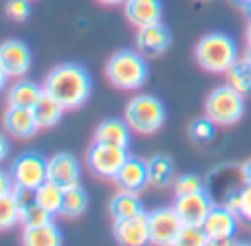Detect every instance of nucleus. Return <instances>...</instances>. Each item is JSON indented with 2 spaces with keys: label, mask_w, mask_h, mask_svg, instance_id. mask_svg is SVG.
Instances as JSON below:
<instances>
[{
  "label": "nucleus",
  "mask_w": 251,
  "mask_h": 246,
  "mask_svg": "<svg viewBox=\"0 0 251 246\" xmlns=\"http://www.w3.org/2000/svg\"><path fill=\"white\" fill-rule=\"evenodd\" d=\"M44 92H49L51 97H55L66 110L71 108H79L86 104V99L91 97V75L84 66L66 62L60 64L47 75L42 84Z\"/></svg>",
  "instance_id": "obj_1"
},
{
  "label": "nucleus",
  "mask_w": 251,
  "mask_h": 246,
  "mask_svg": "<svg viewBox=\"0 0 251 246\" xmlns=\"http://www.w3.org/2000/svg\"><path fill=\"white\" fill-rule=\"evenodd\" d=\"M194 57L201 68L216 75L227 73L240 60L238 44L225 33H207L205 38H201L194 48Z\"/></svg>",
  "instance_id": "obj_2"
},
{
  "label": "nucleus",
  "mask_w": 251,
  "mask_h": 246,
  "mask_svg": "<svg viewBox=\"0 0 251 246\" xmlns=\"http://www.w3.org/2000/svg\"><path fill=\"white\" fill-rule=\"evenodd\" d=\"M106 77L115 88L122 90H137L148 79V64L143 53L119 51L106 62Z\"/></svg>",
  "instance_id": "obj_3"
},
{
  "label": "nucleus",
  "mask_w": 251,
  "mask_h": 246,
  "mask_svg": "<svg viewBox=\"0 0 251 246\" xmlns=\"http://www.w3.org/2000/svg\"><path fill=\"white\" fill-rule=\"evenodd\" d=\"M124 119L128 121L130 128H132V132L152 134L163 125L165 108H163V104H161V99H156L154 95H137L126 106Z\"/></svg>",
  "instance_id": "obj_4"
},
{
  "label": "nucleus",
  "mask_w": 251,
  "mask_h": 246,
  "mask_svg": "<svg viewBox=\"0 0 251 246\" xmlns=\"http://www.w3.org/2000/svg\"><path fill=\"white\" fill-rule=\"evenodd\" d=\"M245 114V95L236 92L231 86H221L209 92L205 101V117L216 125H234Z\"/></svg>",
  "instance_id": "obj_5"
},
{
  "label": "nucleus",
  "mask_w": 251,
  "mask_h": 246,
  "mask_svg": "<svg viewBox=\"0 0 251 246\" xmlns=\"http://www.w3.org/2000/svg\"><path fill=\"white\" fill-rule=\"evenodd\" d=\"M126 160H128V147L110 145V143L95 141L86 152L88 169L101 178H115Z\"/></svg>",
  "instance_id": "obj_6"
},
{
  "label": "nucleus",
  "mask_w": 251,
  "mask_h": 246,
  "mask_svg": "<svg viewBox=\"0 0 251 246\" xmlns=\"http://www.w3.org/2000/svg\"><path fill=\"white\" fill-rule=\"evenodd\" d=\"M11 178L16 182V187L35 191L44 180H49V160L35 154V152H26V154L18 156L13 160Z\"/></svg>",
  "instance_id": "obj_7"
},
{
  "label": "nucleus",
  "mask_w": 251,
  "mask_h": 246,
  "mask_svg": "<svg viewBox=\"0 0 251 246\" xmlns=\"http://www.w3.org/2000/svg\"><path fill=\"white\" fill-rule=\"evenodd\" d=\"M148 224H150V242L168 246L176 244V238L181 233V229L185 226V222L181 220V216L176 213L174 207H163L148 213Z\"/></svg>",
  "instance_id": "obj_8"
},
{
  "label": "nucleus",
  "mask_w": 251,
  "mask_h": 246,
  "mask_svg": "<svg viewBox=\"0 0 251 246\" xmlns=\"http://www.w3.org/2000/svg\"><path fill=\"white\" fill-rule=\"evenodd\" d=\"M205 233L209 235V244H231L234 235L238 231V216L223 204V207H212L209 216L203 222Z\"/></svg>",
  "instance_id": "obj_9"
},
{
  "label": "nucleus",
  "mask_w": 251,
  "mask_h": 246,
  "mask_svg": "<svg viewBox=\"0 0 251 246\" xmlns=\"http://www.w3.org/2000/svg\"><path fill=\"white\" fill-rule=\"evenodd\" d=\"M0 64L9 77H25L31 68V48L22 40H4L0 44Z\"/></svg>",
  "instance_id": "obj_10"
},
{
  "label": "nucleus",
  "mask_w": 251,
  "mask_h": 246,
  "mask_svg": "<svg viewBox=\"0 0 251 246\" xmlns=\"http://www.w3.org/2000/svg\"><path fill=\"white\" fill-rule=\"evenodd\" d=\"M176 209V213L181 216V220L185 224H196V226H203L205 218L209 216L212 211V200L205 191H196V194H187V196H176L172 204Z\"/></svg>",
  "instance_id": "obj_11"
},
{
  "label": "nucleus",
  "mask_w": 251,
  "mask_h": 246,
  "mask_svg": "<svg viewBox=\"0 0 251 246\" xmlns=\"http://www.w3.org/2000/svg\"><path fill=\"white\" fill-rule=\"evenodd\" d=\"M115 238L119 244L126 246H141L150 242V224H148V213H137L132 218L115 220Z\"/></svg>",
  "instance_id": "obj_12"
},
{
  "label": "nucleus",
  "mask_w": 251,
  "mask_h": 246,
  "mask_svg": "<svg viewBox=\"0 0 251 246\" xmlns=\"http://www.w3.org/2000/svg\"><path fill=\"white\" fill-rule=\"evenodd\" d=\"M170 42H172V35L168 26L161 22L137 29V51L143 55H161L170 48Z\"/></svg>",
  "instance_id": "obj_13"
},
{
  "label": "nucleus",
  "mask_w": 251,
  "mask_h": 246,
  "mask_svg": "<svg viewBox=\"0 0 251 246\" xmlns=\"http://www.w3.org/2000/svg\"><path fill=\"white\" fill-rule=\"evenodd\" d=\"M113 180L119 185V189L139 194L141 189H146V187L150 185L148 163H143L141 158H134V156H128V160H126V163L122 165V169L115 174Z\"/></svg>",
  "instance_id": "obj_14"
},
{
  "label": "nucleus",
  "mask_w": 251,
  "mask_h": 246,
  "mask_svg": "<svg viewBox=\"0 0 251 246\" xmlns=\"http://www.w3.org/2000/svg\"><path fill=\"white\" fill-rule=\"evenodd\" d=\"M124 13H126V20H128L130 24L141 29V26L161 22L163 7H161V0H126Z\"/></svg>",
  "instance_id": "obj_15"
},
{
  "label": "nucleus",
  "mask_w": 251,
  "mask_h": 246,
  "mask_svg": "<svg viewBox=\"0 0 251 246\" xmlns=\"http://www.w3.org/2000/svg\"><path fill=\"white\" fill-rule=\"evenodd\" d=\"M2 123H4V130L16 138H31L40 130L33 110L18 108V106H9L2 117Z\"/></svg>",
  "instance_id": "obj_16"
},
{
  "label": "nucleus",
  "mask_w": 251,
  "mask_h": 246,
  "mask_svg": "<svg viewBox=\"0 0 251 246\" xmlns=\"http://www.w3.org/2000/svg\"><path fill=\"white\" fill-rule=\"evenodd\" d=\"M79 174H82V169H79V163L73 154L60 152V154H55L49 160V180L62 185L64 189L71 185H77Z\"/></svg>",
  "instance_id": "obj_17"
},
{
  "label": "nucleus",
  "mask_w": 251,
  "mask_h": 246,
  "mask_svg": "<svg viewBox=\"0 0 251 246\" xmlns=\"http://www.w3.org/2000/svg\"><path fill=\"white\" fill-rule=\"evenodd\" d=\"M130 138H132V128L128 125V121L122 119H106L101 121V125H97L95 130V141L101 143H110V145H119V147H128Z\"/></svg>",
  "instance_id": "obj_18"
},
{
  "label": "nucleus",
  "mask_w": 251,
  "mask_h": 246,
  "mask_svg": "<svg viewBox=\"0 0 251 246\" xmlns=\"http://www.w3.org/2000/svg\"><path fill=\"white\" fill-rule=\"evenodd\" d=\"M44 95V88L38 86L35 82L29 79H20L11 86L9 90V106H18V108H33Z\"/></svg>",
  "instance_id": "obj_19"
},
{
  "label": "nucleus",
  "mask_w": 251,
  "mask_h": 246,
  "mask_svg": "<svg viewBox=\"0 0 251 246\" xmlns=\"http://www.w3.org/2000/svg\"><path fill=\"white\" fill-rule=\"evenodd\" d=\"M31 110H33L40 128H53V125H57L62 121V114H64L66 108L55 99V97H51L49 92H44V95L40 97V101Z\"/></svg>",
  "instance_id": "obj_20"
},
{
  "label": "nucleus",
  "mask_w": 251,
  "mask_h": 246,
  "mask_svg": "<svg viewBox=\"0 0 251 246\" xmlns=\"http://www.w3.org/2000/svg\"><path fill=\"white\" fill-rule=\"evenodd\" d=\"M108 211L115 220H124V218H132V216H137V213H143V204L134 191L122 189L117 196L110 198Z\"/></svg>",
  "instance_id": "obj_21"
},
{
  "label": "nucleus",
  "mask_w": 251,
  "mask_h": 246,
  "mask_svg": "<svg viewBox=\"0 0 251 246\" xmlns=\"http://www.w3.org/2000/svg\"><path fill=\"white\" fill-rule=\"evenodd\" d=\"M22 242L26 246H57L64 240H62L60 229L53 222H49V224H40V226H25Z\"/></svg>",
  "instance_id": "obj_22"
},
{
  "label": "nucleus",
  "mask_w": 251,
  "mask_h": 246,
  "mask_svg": "<svg viewBox=\"0 0 251 246\" xmlns=\"http://www.w3.org/2000/svg\"><path fill=\"white\" fill-rule=\"evenodd\" d=\"M33 198L38 204H42L47 211H51L53 216L55 213H62V202H64V187L57 185L53 180H44L38 189L33 191Z\"/></svg>",
  "instance_id": "obj_23"
},
{
  "label": "nucleus",
  "mask_w": 251,
  "mask_h": 246,
  "mask_svg": "<svg viewBox=\"0 0 251 246\" xmlns=\"http://www.w3.org/2000/svg\"><path fill=\"white\" fill-rule=\"evenodd\" d=\"M88 207V196L84 191V187L79 185H71L64 189V202H62V213L69 218H77L86 211Z\"/></svg>",
  "instance_id": "obj_24"
},
{
  "label": "nucleus",
  "mask_w": 251,
  "mask_h": 246,
  "mask_svg": "<svg viewBox=\"0 0 251 246\" xmlns=\"http://www.w3.org/2000/svg\"><path fill=\"white\" fill-rule=\"evenodd\" d=\"M225 75H227V86H231L236 92H240V95L251 92V70H249V62L245 57L236 62Z\"/></svg>",
  "instance_id": "obj_25"
},
{
  "label": "nucleus",
  "mask_w": 251,
  "mask_h": 246,
  "mask_svg": "<svg viewBox=\"0 0 251 246\" xmlns=\"http://www.w3.org/2000/svg\"><path fill=\"white\" fill-rule=\"evenodd\" d=\"M172 160L168 156H154L148 160V176H150V185L154 187H168L172 182Z\"/></svg>",
  "instance_id": "obj_26"
},
{
  "label": "nucleus",
  "mask_w": 251,
  "mask_h": 246,
  "mask_svg": "<svg viewBox=\"0 0 251 246\" xmlns=\"http://www.w3.org/2000/svg\"><path fill=\"white\" fill-rule=\"evenodd\" d=\"M20 222V202L16 194L0 196V231H11Z\"/></svg>",
  "instance_id": "obj_27"
},
{
  "label": "nucleus",
  "mask_w": 251,
  "mask_h": 246,
  "mask_svg": "<svg viewBox=\"0 0 251 246\" xmlns=\"http://www.w3.org/2000/svg\"><path fill=\"white\" fill-rule=\"evenodd\" d=\"M20 222H22V226L49 224V222H53V213L47 211V209H44L42 204L35 202V198H33L20 207Z\"/></svg>",
  "instance_id": "obj_28"
},
{
  "label": "nucleus",
  "mask_w": 251,
  "mask_h": 246,
  "mask_svg": "<svg viewBox=\"0 0 251 246\" xmlns=\"http://www.w3.org/2000/svg\"><path fill=\"white\" fill-rule=\"evenodd\" d=\"M176 244H181V246H205V244H209V235L205 233L203 226L185 224L181 229V233H178Z\"/></svg>",
  "instance_id": "obj_29"
},
{
  "label": "nucleus",
  "mask_w": 251,
  "mask_h": 246,
  "mask_svg": "<svg viewBox=\"0 0 251 246\" xmlns=\"http://www.w3.org/2000/svg\"><path fill=\"white\" fill-rule=\"evenodd\" d=\"M196 191H205L203 178L196 174H183L174 180V196H187V194H196Z\"/></svg>",
  "instance_id": "obj_30"
},
{
  "label": "nucleus",
  "mask_w": 251,
  "mask_h": 246,
  "mask_svg": "<svg viewBox=\"0 0 251 246\" xmlns=\"http://www.w3.org/2000/svg\"><path fill=\"white\" fill-rule=\"evenodd\" d=\"M190 134L196 141H209V138H214V134H216V123L209 117L196 119V121L190 125Z\"/></svg>",
  "instance_id": "obj_31"
},
{
  "label": "nucleus",
  "mask_w": 251,
  "mask_h": 246,
  "mask_svg": "<svg viewBox=\"0 0 251 246\" xmlns=\"http://www.w3.org/2000/svg\"><path fill=\"white\" fill-rule=\"evenodd\" d=\"M4 13L11 20H26L31 16V0H9L7 7H4Z\"/></svg>",
  "instance_id": "obj_32"
},
{
  "label": "nucleus",
  "mask_w": 251,
  "mask_h": 246,
  "mask_svg": "<svg viewBox=\"0 0 251 246\" xmlns=\"http://www.w3.org/2000/svg\"><path fill=\"white\" fill-rule=\"evenodd\" d=\"M238 196H240V211L238 216L243 218L245 222L251 224V182H245L243 189H238Z\"/></svg>",
  "instance_id": "obj_33"
},
{
  "label": "nucleus",
  "mask_w": 251,
  "mask_h": 246,
  "mask_svg": "<svg viewBox=\"0 0 251 246\" xmlns=\"http://www.w3.org/2000/svg\"><path fill=\"white\" fill-rule=\"evenodd\" d=\"M13 189H16V182H13V178L9 176L7 172H2V169H0V196L11 194Z\"/></svg>",
  "instance_id": "obj_34"
},
{
  "label": "nucleus",
  "mask_w": 251,
  "mask_h": 246,
  "mask_svg": "<svg viewBox=\"0 0 251 246\" xmlns=\"http://www.w3.org/2000/svg\"><path fill=\"white\" fill-rule=\"evenodd\" d=\"M225 207L229 209V211H234L236 216H238V211H240V196H238V191H236V194H231L229 198L225 200ZM240 218V216H238Z\"/></svg>",
  "instance_id": "obj_35"
},
{
  "label": "nucleus",
  "mask_w": 251,
  "mask_h": 246,
  "mask_svg": "<svg viewBox=\"0 0 251 246\" xmlns=\"http://www.w3.org/2000/svg\"><path fill=\"white\" fill-rule=\"evenodd\" d=\"M9 156V141L4 134H0V160H4Z\"/></svg>",
  "instance_id": "obj_36"
},
{
  "label": "nucleus",
  "mask_w": 251,
  "mask_h": 246,
  "mask_svg": "<svg viewBox=\"0 0 251 246\" xmlns=\"http://www.w3.org/2000/svg\"><path fill=\"white\" fill-rule=\"evenodd\" d=\"M243 178H245V182H251V160H247L243 165Z\"/></svg>",
  "instance_id": "obj_37"
},
{
  "label": "nucleus",
  "mask_w": 251,
  "mask_h": 246,
  "mask_svg": "<svg viewBox=\"0 0 251 246\" xmlns=\"http://www.w3.org/2000/svg\"><path fill=\"white\" fill-rule=\"evenodd\" d=\"M7 79H9V73L4 70V66L0 64V90L4 88V84H7Z\"/></svg>",
  "instance_id": "obj_38"
},
{
  "label": "nucleus",
  "mask_w": 251,
  "mask_h": 246,
  "mask_svg": "<svg viewBox=\"0 0 251 246\" xmlns=\"http://www.w3.org/2000/svg\"><path fill=\"white\" fill-rule=\"evenodd\" d=\"M97 2H101V4H124L126 0H97Z\"/></svg>",
  "instance_id": "obj_39"
},
{
  "label": "nucleus",
  "mask_w": 251,
  "mask_h": 246,
  "mask_svg": "<svg viewBox=\"0 0 251 246\" xmlns=\"http://www.w3.org/2000/svg\"><path fill=\"white\" fill-rule=\"evenodd\" d=\"M245 38H247V44H251V22H249L247 31H245Z\"/></svg>",
  "instance_id": "obj_40"
},
{
  "label": "nucleus",
  "mask_w": 251,
  "mask_h": 246,
  "mask_svg": "<svg viewBox=\"0 0 251 246\" xmlns=\"http://www.w3.org/2000/svg\"><path fill=\"white\" fill-rule=\"evenodd\" d=\"M245 60H247V62H249V64H251V44H249V46H247V53H245Z\"/></svg>",
  "instance_id": "obj_41"
},
{
  "label": "nucleus",
  "mask_w": 251,
  "mask_h": 246,
  "mask_svg": "<svg viewBox=\"0 0 251 246\" xmlns=\"http://www.w3.org/2000/svg\"><path fill=\"white\" fill-rule=\"evenodd\" d=\"M245 9H247V13H249V18H251V0H249L247 4H245Z\"/></svg>",
  "instance_id": "obj_42"
},
{
  "label": "nucleus",
  "mask_w": 251,
  "mask_h": 246,
  "mask_svg": "<svg viewBox=\"0 0 251 246\" xmlns=\"http://www.w3.org/2000/svg\"><path fill=\"white\" fill-rule=\"evenodd\" d=\"M234 2H238V4H243V7H245V4H247L249 0H234Z\"/></svg>",
  "instance_id": "obj_43"
}]
</instances>
